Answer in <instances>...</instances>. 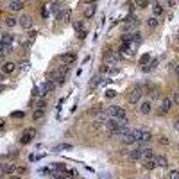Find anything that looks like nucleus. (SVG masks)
Returning a JSON list of instances; mask_svg holds the SVG:
<instances>
[{"mask_svg": "<svg viewBox=\"0 0 179 179\" xmlns=\"http://www.w3.org/2000/svg\"><path fill=\"white\" fill-rule=\"evenodd\" d=\"M133 131H134V136H136V143H147L149 140L152 138V136H151V133H149L147 129H143V127L133 129Z\"/></svg>", "mask_w": 179, "mask_h": 179, "instance_id": "f257e3e1", "label": "nucleus"}, {"mask_svg": "<svg viewBox=\"0 0 179 179\" xmlns=\"http://www.w3.org/2000/svg\"><path fill=\"white\" fill-rule=\"evenodd\" d=\"M141 95H143V86H136V88H133V90L129 91L127 100H129L131 104H136V102L141 99Z\"/></svg>", "mask_w": 179, "mask_h": 179, "instance_id": "f03ea898", "label": "nucleus"}, {"mask_svg": "<svg viewBox=\"0 0 179 179\" xmlns=\"http://www.w3.org/2000/svg\"><path fill=\"white\" fill-rule=\"evenodd\" d=\"M108 115H109V118H122V117H125V111L120 106H109L108 108Z\"/></svg>", "mask_w": 179, "mask_h": 179, "instance_id": "7ed1b4c3", "label": "nucleus"}, {"mask_svg": "<svg viewBox=\"0 0 179 179\" xmlns=\"http://www.w3.org/2000/svg\"><path fill=\"white\" fill-rule=\"evenodd\" d=\"M120 140H122V143H125V145H131V143H136V136H134V131H131V129H127L122 136H120Z\"/></svg>", "mask_w": 179, "mask_h": 179, "instance_id": "20e7f679", "label": "nucleus"}, {"mask_svg": "<svg viewBox=\"0 0 179 179\" xmlns=\"http://www.w3.org/2000/svg\"><path fill=\"white\" fill-rule=\"evenodd\" d=\"M118 61H120V54L106 52V56H104V63H106V65H115V63H118Z\"/></svg>", "mask_w": 179, "mask_h": 179, "instance_id": "39448f33", "label": "nucleus"}, {"mask_svg": "<svg viewBox=\"0 0 179 179\" xmlns=\"http://www.w3.org/2000/svg\"><path fill=\"white\" fill-rule=\"evenodd\" d=\"M170 108H172V99H163L161 102V108H159V115H167L168 111H170Z\"/></svg>", "mask_w": 179, "mask_h": 179, "instance_id": "423d86ee", "label": "nucleus"}, {"mask_svg": "<svg viewBox=\"0 0 179 179\" xmlns=\"http://www.w3.org/2000/svg\"><path fill=\"white\" fill-rule=\"evenodd\" d=\"M0 170H2L4 174H15L18 168H16V165H13V163H4V165H0Z\"/></svg>", "mask_w": 179, "mask_h": 179, "instance_id": "0eeeda50", "label": "nucleus"}, {"mask_svg": "<svg viewBox=\"0 0 179 179\" xmlns=\"http://www.w3.org/2000/svg\"><path fill=\"white\" fill-rule=\"evenodd\" d=\"M54 88H56V82H52L50 79H47L43 84H41V95H45L47 91H52Z\"/></svg>", "mask_w": 179, "mask_h": 179, "instance_id": "6e6552de", "label": "nucleus"}, {"mask_svg": "<svg viewBox=\"0 0 179 179\" xmlns=\"http://www.w3.org/2000/svg\"><path fill=\"white\" fill-rule=\"evenodd\" d=\"M70 16H72V11L70 9H63V11L58 13V22H68Z\"/></svg>", "mask_w": 179, "mask_h": 179, "instance_id": "1a4fd4ad", "label": "nucleus"}, {"mask_svg": "<svg viewBox=\"0 0 179 179\" xmlns=\"http://www.w3.org/2000/svg\"><path fill=\"white\" fill-rule=\"evenodd\" d=\"M20 25L23 29H31V25H32V18L29 16V15H23L20 18Z\"/></svg>", "mask_w": 179, "mask_h": 179, "instance_id": "9d476101", "label": "nucleus"}, {"mask_svg": "<svg viewBox=\"0 0 179 179\" xmlns=\"http://www.w3.org/2000/svg\"><path fill=\"white\" fill-rule=\"evenodd\" d=\"M32 136H34V129H27V131L23 133V136H22V143L27 145V143L32 140Z\"/></svg>", "mask_w": 179, "mask_h": 179, "instance_id": "9b49d317", "label": "nucleus"}, {"mask_svg": "<svg viewBox=\"0 0 179 179\" xmlns=\"http://www.w3.org/2000/svg\"><path fill=\"white\" fill-rule=\"evenodd\" d=\"M74 61H75V56H74V54H63V56H61V63L66 65V66L72 65Z\"/></svg>", "mask_w": 179, "mask_h": 179, "instance_id": "f8f14e48", "label": "nucleus"}, {"mask_svg": "<svg viewBox=\"0 0 179 179\" xmlns=\"http://www.w3.org/2000/svg\"><path fill=\"white\" fill-rule=\"evenodd\" d=\"M141 149H143V147H136V149H133V151L129 152V158H131V159H141Z\"/></svg>", "mask_w": 179, "mask_h": 179, "instance_id": "ddd939ff", "label": "nucleus"}, {"mask_svg": "<svg viewBox=\"0 0 179 179\" xmlns=\"http://www.w3.org/2000/svg\"><path fill=\"white\" fill-rule=\"evenodd\" d=\"M0 40H2V45H13L15 36H13V34H2V36H0Z\"/></svg>", "mask_w": 179, "mask_h": 179, "instance_id": "4468645a", "label": "nucleus"}, {"mask_svg": "<svg viewBox=\"0 0 179 179\" xmlns=\"http://www.w3.org/2000/svg\"><path fill=\"white\" fill-rule=\"evenodd\" d=\"M140 111H141L143 115L151 113V102H149V100H143V102L140 104Z\"/></svg>", "mask_w": 179, "mask_h": 179, "instance_id": "2eb2a0df", "label": "nucleus"}, {"mask_svg": "<svg viewBox=\"0 0 179 179\" xmlns=\"http://www.w3.org/2000/svg\"><path fill=\"white\" fill-rule=\"evenodd\" d=\"M143 167H145L147 170H152V168H156V158L145 159V161H143Z\"/></svg>", "mask_w": 179, "mask_h": 179, "instance_id": "dca6fc26", "label": "nucleus"}, {"mask_svg": "<svg viewBox=\"0 0 179 179\" xmlns=\"http://www.w3.org/2000/svg\"><path fill=\"white\" fill-rule=\"evenodd\" d=\"M156 167L167 168V167H168V161H167V158H165V156H159V158H156Z\"/></svg>", "mask_w": 179, "mask_h": 179, "instance_id": "f3484780", "label": "nucleus"}, {"mask_svg": "<svg viewBox=\"0 0 179 179\" xmlns=\"http://www.w3.org/2000/svg\"><path fill=\"white\" fill-rule=\"evenodd\" d=\"M11 52H13V45H2L0 47V54L2 56H9Z\"/></svg>", "mask_w": 179, "mask_h": 179, "instance_id": "a211bd4d", "label": "nucleus"}, {"mask_svg": "<svg viewBox=\"0 0 179 179\" xmlns=\"http://www.w3.org/2000/svg\"><path fill=\"white\" fill-rule=\"evenodd\" d=\"M151 158H152V149H145L143 147L141 149V159L145 161V159H151Z\"/></svg>", "mask_w": 179, "mask_h": 179, "instance_id": "6ab92c4d", "label": "nucleus"}, {"mask_svg": "<svg viewBox=\"0 0 179 179\" xmlns=\"http://www.w3.org/2000/svg\"><path fill=\"white\" fill-rule=\"evenodd\" d=\"M9 9L11 11H20V9H23V2H11L9 4Z\"/></svg>", "mask_w": 179, "mask_h": 179, "instance_id": "aec40b11", "label": "nucleus"}, {"mask_svg": "<svg viewBox=\"0 0 179 179\" xmlns=\"http://www.w3.org/2000/svg\"><path fill=\"white\" fill-rule=\"evenodd\" d=\"M11 72H15V63L7 61V63L4 65V74H11Z\"/></svg>", "mask_w": 179, "mask_h": 179, "instance_id": "412c9836", "label": "nucleus"}, {"mask_svg": "<svg viewBox=\"0 0 179 179\" xmlns=\"http://www.w3.org/2000/svg\"><path fill=\"white\" fill-rule=\"evenodd\" d=\"M152 13H154V18H156V16H159V15L163 13V4H154Z\"/></svg>", "mask_w": 179, "mask_h": 179, "instance_id": "4be33fe9", "label": "nucleus"}, {"mask_svg": "<svg viewBox=\"0 0 179 179\" xmlns=\"http://www.w3.org/2000/svg\"><path fill=\"white\" fill-rule=\"evenodd\" d=\"M66 149H72V145H70V143H61V145H58V147H54V151H56V152H59V151H66Z\"/></svg>", "mask_w": 179, "mask_h": 179, "instance_id": "5701e85b", "label": "nucleus"}, {"mask_svg": "<svg viewBox=\"0 0 179 179\" xmlns=\"http://www.w3.org/2000/svg\"><path fill=\"white\" fill-rule=\"evenodd\" d=\"M95 7H97V4H91V5H88V7H86V16H93V13H95Z\"/></svg>", "mask_w": 179, "mask_h": 179, "instance_id": "b1692460", "label": "nucleus"}, {"mask_svg": "<svg viewBox=\"0 0 179 179\" xmlns=\"http://www.w3.org/2000/svg\"><path fill=\"white\" fill-rule=\"evenodd\" d=\"M147 25H149L151 29L158 27V18H154V16H152V18H149V20H147Z\"/></svg>", "mask_w": 179, "mask_h": 179, "instance_id": "393cba45", "label": "nucleus"}, {"mask_svg": "<svg viewBox=\"0 0 179 179\" xmlns=\"http://www.w3.org/2000/svg\"><path fill=\"white\" fill-rule=\"evenodd\" d=\"M29 66H31V63H29L27 59L20 63V70H23V72H25V70H29Z\"/></svg>", "mask_w": 179, "mask_h": 179, "instance_id": "a878e982", "label": "nucleus"}, {"mask_svg": "<svg viewBox=\"0 0 179 179\" xmlns=\"http://www.w3.org/2000/svg\"><path fill=\"white\" fill-rule=\"evenodd\" d=\"M16 22L18 20H15V18H7V20H5V25H7V27H15Z\"/></svg>", "mask_w": 179, "mask_h": 179, "instance_id": "bb28decb", "label": "nucleus"}, {"mask_svg": "<svg viewBox=\"0 0 179 179\" xmlns=\"http://www.w3.org/2000/svg\"><path fill=\"white\" fill-rule=\"evenodd\" d=\"M100 79H102V77H100V75H97L95 79L91 81V84H90V88H95V86H97V84H99V82H100Z\"/></svg>", "mask_w": 179, "mask_h": 179, "instance_id": "cd10ccee", "label": "nucleus"}, {"mask_svg": "<svg viewBox=\"0 0 179 179\" xmlns=\"http://www.w3.org/2000/svg\"><path fill=\"white\" fill-rule=\"evenodd\" d=\"M168 179H179V172L177 170H172V172L168 174Z\"/></svg>", "mask_w": 179, "mask_h": 179, "instance_id": "c85d7f7f", "label": "nucleus"}, {"mask_svg": "<svg viewBox=\"0 0 179 179\" xmlns=\"http://www.w3.org/2000/svg\"><path fill=\"white\" fill-rule=\"evenodd\" d=\"M74 29L79 31V32H82V25H81V22H74Z\"/></svg>", "mask_w": 179, "mask_h": 179, "instance_id": "c756f323", "label": "nucleus"}, {"mask_svg": "<svg viewBox=\"0 0 179 179\" xmlns=\"http://www.w3.org/2000/svg\"><path fill=\"white\" fill-rule=\"evenodd\" d=\"M172 102L179 106V93H174V95H172Z\"/></svg>", "mask_w": 179, "mask_h": 179, "instance_id": "7c9ffc66", "label": "nucleus"}, {"mask_svg": "<svg viewBox=\"0 0 179 179\" xmlns=\"http://www.w3.org/2000/svg\"><path fill=\"white\" fill-rule=\"evenodd\" d=\"M43 117V109H38L36 113H34V118H41Z\"/></svg>", "mask_w": 179, "mask_h": 179, "instance_id": "2f4dec72", "label": "nucleus"}, {"mask_svg": "<svg viewBox=\"0 0 179 179\" xmlns=\"http://www.w3.org/2000/svg\"><path fill=\"white\" fill-rule=\"evenodd\" d=\"M56 170H65V165L63 163H56Z\"/></svg>", "mask_w": 179, "mask_h": 179, "instance_id": "473e14b6", "label": "nucleus"}, {"mask_svg": "<svg viewBox=\"0 0 179 179\" xmlns=\"http://www.w3.org/2000/svg\"><path fill=\"white\" fill-rule=\"evenodd\" d=\"M52 9H54V11H58V13H59V4H58V2H54V4H52Z\"/></svg>", "mask_w": 179, "mask_h": 179, "instance_id": "72a5a7b5", "label": "nucleus"}, {"mask_svg": "<svg viewBox=\"0 0 179 179\" xmlns=\"http://www.w3.org/2000/svg\"><path fill=\"white\" fill-rule=\"evenodd\" d=\"M115 95H117V91H113V90H109V91H108V97H109V99H113Z\"/></svg>", "mask_w": 179, "mask_h": 179, "instance_id": "f704fd0d", "label": "nucleus"}, {"mask_svg": "<svg viewBox=\"0 0 179 179\" xmlns=\"http://www.w3.org/2000/svg\"><path fill=\"white\" fill-rule=\"evenodd\" d=\"M43 108H45V100H40L38 102V109H43Z\"/></svg>", "mask_w": 179, "mask_h": 179, "instance_id": "c9c22d12", "label": "nucleus"}, {"mask_svg": "<svg viewBox=\"0 0 179 179\" xmlns=\"http://www.w3.org/2000/svg\"><path fill=\"white\" fill-rule=\"evenodd\" d=\"M147 61H149V54H147V56H143V58H141V65H145V63H147Z\"/></svg>", "mask_w": 179, "mask_h": 179, "instance_id": "e433bc0d", "label": "nucleus"}, {"mask_svg": "<svg viewBox=\"0 0 179 179\" xmlns=\"http://www.w3.org/2000/svg\"><path fill=\"white\" fill-rule=\"evenodd\" d=\"M174 129H177V131H179V120H177V122H174Z\"/></svg>", "mask_w": 179, "mask_h": 179, "instance_id": "4c0bfd02", "label": "nucleus"}, {"mask_svg": "<svg viewBox=\"0 0 179 179\" xmlns=\"http://www.w3.org/2000/svg\"><path fill=\"white\" fill-rule=\"evenodd\" d=\"M4 79H5V75H4V72H0V82H2Z\"/></svg>", "mask_w": 179, "mask_h": 179, "instance_id": "58836bf2", "label": "nucleus"}, {"mask_svg": "<svg viewBox=\"0 0 179 179\" xmlns=\"http://www.w3.org/2000/svg\"><path fill=\"white\" fill-rule=\"evenodd\" d=\"M54 179H65V177H63V176H59V174H56V176H54Z\"/></svg>", "mask_w": 179, "mask_h": 179, "instance_id": "ea45409f", "label": "nucleus"}, {"mask_svg": "<svg viewBox=\"0 0 179 179\" xmlns=\"http://www.w3.org/2000/svg\"><path fill=\"white\" fill-rule=\"evenodd\" d=\"M176 74L179 75V65H176Z\"/></svg>", "mask_w": 179, "mask_h": 179, "instance_id": "a19ab883", "label": "nucleus"}, {"mask_svg": "<svg viewBox=\"0 0 179 179\" xmlns=\"http://www.w3.org/2000/svg\"><path fill=\"white\" fill-rule=\"evenodd\" d=\"M2 90H4V86H0V91H2Z\"/></svg>", "mask_w": 179, "mask_h": 179, "instance_id": "79ce46f5", "label": "nucleus"}, {"mask_svg": "<svg viewBox=\"0 0 179 179\" xmlns=\"http://www.w3.org/2000/svg\"><path fill=\"white\" fill-rule=\"evenodd\" d=\"M0 47H2V40H0Z\"/></svg>", "mask_w": 179, "mask_h": 179, "instance_id": "37998d69", "label": "nucleus"}, {"mask_svg": "<svg viewBox=\"0 0 179 179\" xmlns=\"http://www.w3.org/2000/svg\"><path fill=\"white\" fill-rule=\"evenodd\" d=\"M0 127H2V124H0Z\"/></svg>", "mask_w": 179, "mask_h": 179, "instance_id": "c03bdc74", "label": "nucleus"}]
</instances>
